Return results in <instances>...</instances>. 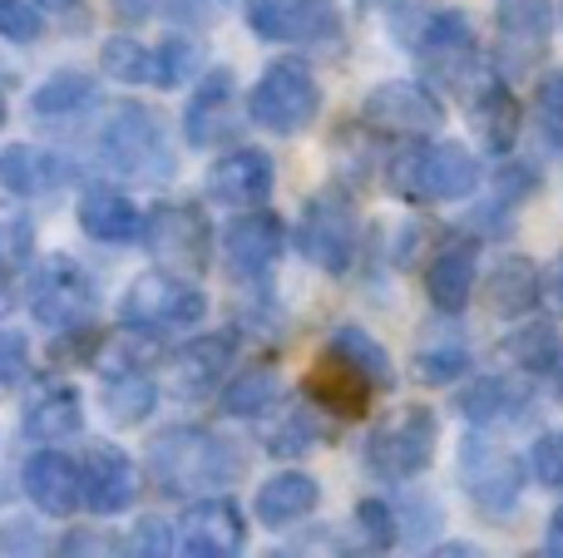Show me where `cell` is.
Masks as SVG:
<instances>
[{"mask_svg":"<svg viewBox=\"0 0 563 558\" xmlns=\"http://www.w3.org/2000/svg\"><path fill=\"white\" fill-rule=\"evenodd\" d=\"M479 158L455 138L426 144V134H416L386 164V188L400 203H460L479 188Z\"/></svg>","mask_w":563,"mask_h":558,"instance_id":"1","label":"cell"},{"mask_svg":"<svg viewBox=\"0 0 563 558\" xmlns=\"http://www.w3.org/2000/svg\"><path fill=\"white\" fill-rule=\"evenodd\" d=\"M148 470L168 494H218L243 475V450L198 425H174L148 445Z\"/></svg>","mask_w":563,"mask_h":558,"instance_id":"2","label":"cell"},{"mask_svg":"<svg viewBox=\"0 0 563 558\" xmlns=\"http://www.w3.org/2000/svg\"><path fill=\"white\" fill-rule=\"evenodd\" d=\"M390 35L406 55H416L426 69H435L440 79H455V85L479 65L475 20L455 5H426V0L396 5L390 10Z\"/></svg>","mask_w":563,"mask_h":558,"instance_id":"3","label":"cell"},{"mask_svg":"<svg viewBox=\"0 0 563 558\" xmlns=\"http://www.w3.org/2000/svg\"><path fill=\"white\" fill-rule=\"evenodd\" d=\"M455 480L465 490V500L475 504L479 514H495V520H509L525 500L529 484V460L495 431V425H475V431L460 440L455 455Z\"/></svg>","mask_w":563,"mask_h":558,"instance_id":"4","label":"cell"},{"mask_svg":"<svg viewBox=\"0 0 563 558\" xmlns=\"http://www.w3.org/2000/svg\"><path fill=\"white\" fill-rule=\"evenodd\" d=\"M435 450H440L435 411L420 405V401H410V405H390L386 415L371 421L361 460H366V475H376V480L410 484V480H420V475L430 470Z\"/></svg>","mask_w":563,"mask_h":558,"instance_id":"5","label":"cell"},{"mask_svg":"<svg viewBox=\"0 0 563 558\" xmlns=\"http://www.w3.org/2000/svg\"><path fill=\"white\" fill-rule=\"evenodd\" d=\"M317 114H321V85L307 59H291V55L273 59L263 69V79L253 85V94H247V119L277 138L307 134L317 124Z\"/></svg>","mask_w":563,"mask_h":558,"instance_id":"6","label":"cell"},{"mask_svg":"<svg viewBox=\"0 0 563 558\" xmlns=\"http://www.w3.org/2000/svg\"><path fill=\"white\" fill-rule=\"evenodd\" d=\"M291 237H297V253L307 257L311 267H321V272H331V277H346L361 253V217L346 193L327 188V193L307 198Z\"/></svg>","mask_w":563,"mask_h":558,"instance_id":"7","label":"cell"},{"mask_svg":"<svg viewBox=\"0 0 563 558\" xmlns=\"http://www.w3.org/2000/svg\"><path fill=\"white\" fill-rule=\"evenodd\" d=\"M99 154L114 174L139 178V183H164L174 174V148L164 138V124L144 104H119L99 134Z\"/></svg>","mask_w":563,"mask_h":558,"instance_id":"8","label":"cell"},{"mask_svg":"<svg viewBox=\"0 0 563 558\" xmlns=\"http://www.w3.org/2000/svg\"><path fill=\"white\" fill-rule=\"evenodd\" d=\"M208 297L194 287V277L178 272H144L124 292V322L144 336L158 332H184V326L203 322Z\"/></svg>","mask_w":563,"mask_h":558,"instance_id":"9","label":"cell"},{"mask_svg":"<svg viewBox=\"0 0 563 558\" xmlns=\"http://www.w3.org/2000/svg\"><path fill=\"white\" fill-rule=\"evenodd\" d=\"M144 243L164 272L198 277V272H208V257H213V227H208L203 208L164 203V208H154V217L144 223Z\"/></svg>","mask_w":563,"mask_h":558,"instance_id":"10","label":"cell"},{"mask_svg":"<svg viewBox=\"0 0 563 558\" xmlns=\"http://www.w3.org/2000/svg\"><path fill=\"white\" fill-rule=\"evenodd\" d=\"M30 312L49 332H75L95 316V282L75 257H45L30 277Z\"/></svg>","mask_w":563,"mask_h":558,"instance_id":"11","label":"cell"},{"mask_svg":"<svg viewBox=\"0 0 563 558\" xmlns=\"http://www.w3.org/2000/svg\"><path fill=\"white\" fill-rule=\"evenodd\" d=\"M460 89H465L470 129H475L479 148L495 154V158L515 154V138H519V129H525V109H519L509 79L499 75V69H479L475 65L465 79H460Z\"/></svg>","mask_w":563,"mask_h":558,"instance_id":"12","label":"cell"},{"mask_svg":"<svg viewBox=\"0 0 563 558\" xmlns=\"http://www.w3.org/2000/svg\"><path fill=\"white\" fill-rule=\"evenodd\" d=\"M554 45V0H495V49L509 75L539 65Z\"/></svg>","mask_w":563,"mask_h":558,"instance_id":"13","label":"cell"},{"mask_svg":"<svg viewBox=\"0 0 563 558\" xmlns=\"http://www.w3.org/2000/svg\"><path fill=\"white\" fill-rule=\"evenodd\" d=\"M361 119H366V129H380V134L416 138V134H435L445 109L420 79H386V85H376L361 99Z\"/></svg>","mask_w":563,"mask_h":558,"instance_id":"14","label":"cell"},{"mask_svg":"<svg viewBox=\"0 0 563 558\" xmlns=\"http://www.w3.org/2000/svg\"><path fill=\"white\" fill-rule=\"evenodd\" d=\"M247 25L257 40L277 45H327L341 35V20L327 0H247Z\"/></svg>","mask_w":563,"mask_h":558,"instance_id":"15","label":"cell"},{"mask_svg":"<svg viewBox=\"0 0 563 558\" xmlns=\"http://www.w3.org/2000/svg\"><path fill=\"white\" fill-rule=\"evenodd\" d=\"M243 544H247V520L223 494L198 500L178 524V554L188 558H233L243 554Z\"/></svg>","mask_w":563,"mask_h":558,"instance_id":"16","label":"cell"},{"mask_svg":"<svg viewBox=\"0 0 563 558\" xmlns=\"http://www.w3.org/2000/svg\"><path fill=\"white\" fill-rule=\"evenodd\" d=\"M282 253H287V223H282L277 213H257V208H247V213H238L223 233L228 267H233L238 277H253V282L273 272Z\"/></svg>","mask_w":563,"mask_h":558,"instance_id":"17","label":"cell"},{"mask_svg":"<svg viewBox=\"0 0 563 558\" xmlns=\"http://www.w3.org/2000/svg\"><path fill=\"white\" fill-rule=\"evenodd\" d=\"M475 282H479V237L465 233V237H445L435 247V257L426 263V297L435 312H465L470 297H475Z\"/></svg>","mask_w":563,"mask_h":558,"instance_id":"18","label":"cell"},{"mask_svg":"<svg viewBox=\"0 0 563 558\" xmlns=\"http://www.w3.org/2000/svg\"><path fill=\"white\" fill-rule=\"evenodd\" d=\"M184 129H188V144H198V148L228 144V138L243 129V109H238L233 69H208L203 85H198L194 99H188Z\"/></svg>","mask_w":563,"mask_h":558,"instance_id":"19","label":"cell"},{"mask_svg":"<svg viewBox=\"0 0 563 558\" xmlns=\"http://www.w3.org/2000/svg\"><path fill=\"white\" fill-rule=\"evenodd\" d=\"M301 391H307V401L317 405V411H327L331 421H361V415L371 411L376 386H371L351 361H341L336 351L321 346V361L311 366V376L301 381Z\"/></svg>","mask_w":563,"mask_h":558,"instance_id":"20","label":"cell"},{"mask_svg":"<svg viewBox=\"0 0 563 558\" xmlns=\"http://www.w3.org/2000/svg\"><path fill=\"white\" fill-rule=\"evenodd\" d=\"M273 183H277V174H273V158H267L263 148H228V154L218 158V164L208 168V178H203L208 198L223 203V208L267 203Z\"/></svg>","mask_w":563,"mask_h":558,"instance_id":"21","label":"cell"},{"mask_svg":"<svg viewBox=\"0 0 563 558\" xmlns=\"http://www.w3.org/2000/svg\"><path fill=\"white\" fill-rule=\"evenodd\" d=\"M410 371L426 386H450L470 371V336L455 312H440L435 322L420 332L416 351H410Z\"/></svg>","mask_w":563,"mask_h":558,"instance_id":"22","label":"cell"},{"mask_svg":"<svg viewBox=\"0 0 563 558\" xmlns=\"http://www.w3.org/2000/svg\"><path fill=\"white\" fill-rule=\"evenodd\" d=\"M233 332H213V336H194L188 346H178L168 361V386L174 395H208L223 386L228 366H233Z\"/></svg>","mask_w":563,"mask_h":558,"instance_id":"23","label":"cell"},{"mask_svg":"<svg viewBox=\"0 0 563 558\" xmlns=\"http://www.w3.org/2000/svg\"><path fill=\"white\" fill-rule=\"evenodd\" d=\"M79 480H85V504L99 514L129 510L139 494L134 460H129L124 450H114V445H95V450L85 455V465H79Z\"/></svg>","mask_w":563,"mask_h":558,"instance_id":"24","label":"cell"},{"mask_svg":"<svg viewBox=\"0 0 563 558\" xmlns=\"http://www.w3.org/2000/svg\"><path fill=\"white\" fill-rule=\"evenodd\" d=\"M25 494L35 500L40 514H55V520H65V514H75L79 500H85L79 465L69 460V455H59V450L30 455V465H25Z\"/></svg>","mask_w":563,"mask_h":558,"instance_id":"25","label":"cell"},{"mask_svg":"<svg viewBox=\"0 0 563 558\" xmlns=\"http://www.w3.org/2000/svg\"><path fill=\"white\" fill-rule=\"evenodd\" d=\"M317 504H321V484L307 470H282L257 490L253 514L263 529H297V524H307L317 514Z\"/></svg>","mask_w":563,"mask_h":558,"instance_id":"26","label":"cell"},{"mask_svg":"<svg viewBox=\"0 0 563 558\" xmlns=\"http://www.w3.org/2000/svg\"><path fill=\"white\" fill-rule=\"evenodd\" d=\"M79 227H85L95 243L124 247V243H134V237H144V213H139L119 188L95 183V188H85V198H79Z\"/></svg>","mask_w":563,"mask_h":558,"instance_id":"27","label":"cell"},{"mask_svg":"<svg viewBox=\"0 0 563 558\" xmlns=\"http://www.w3.org/2000/svg\"><path fill=\"white\" fill-rule=\"evenodd\" d=\"M485 302L495 316H529L539 302V267L525 253H505L485 277Z\"/></svg>","mask_w":563,"mask_h":558,"instance_id":"28","label":"cell"},{"mask_svg":"<svg viewBox=\"0 0 563 558\" xmlns=\"http://www.w3.org/2000/svg\"><path fill=\"white\" fill-rule=\"evenodd\" d=\"M455 405L470 425H505V421H515V415H525L529 391L515 376H479V381H470L465 391H460Z\"/></svg>","mask_w":563,"mask_h":558,"instance_id":"29","label":"cell"},{"mask_svg":"<svg viewBox=\"0 0 563 558\" xmlns=\"http://www.w3.org/2000/svg\"><path fill=\"white\" fill-rule=\"evenodd\" d=\"M85 411H79V395L59 381H45L25 395V435L30 440H65L79 431Z\"/></svg>","mask_w":563,"mask_h":558,"instance_id":"30","label":"cell"},{"mask_svg":"<svg viewBox=\"0 0 563 558\" xmlns=\"http://www.w3.org/2000/svg\"><path fill=\"white\" fill-rule=\"evenodd\" d=\"M99 99V85L89 75H75V69H59V75H49L45 85L30 94V109H35L40 119H65V114H85V109H95Z\"/></svg>","mask_w":563,"mask_h":558,"instance_id":"31","label":"cell"},{"mask_svg":"<svg viewBox=\"0 0 563 558\" xmlns=\"http://www.w3.org/2000/svg\"><path fill=\"white\" fill-rule=\"evenodd\" d=\"M327 351H336L341 361H351L371 386H376V391H390V386H396V371H390L386 346H380L371 332H361V326H341V332H331Z\"/></svg>","mask_w":563,"mask_h":558,"instance_id":"32","label":"cell"},{"mask_svg":"<svg viewBox=\"0 0 563 558\" xmlns=\"http://www.w3.org/2000/svg\"><path fill=\"white\" fill-rule=\"evenodd\" d=\"M277 395H282V381H277L273 366H253V371H243V376L228 381L223 411L238 415V421H257V415H267L277 405Z\"/></svg>","mask_w":563,"mask_h":558,"instance_id":"33","label":"cell"},{"mask_svg":"<svg viewBox=\"0 0 563 558\" xmlns=\"http://www.w3.org/2000/svg\"><path fill=\"white\" fill-rule=\"evenodd\" d=\"M154 405H158V386L148 381L144 371H114V376H109V391H104L109 421L139 425V421H148V415H154Z\"/></svg>","mask_w":563,"mask_h":558,"instance_id":"34","label":"cell"},{"mask_svg":"<svg viewBox=\"0 0 563 558\" xmlns=\"http://www.w3.org/2000/svg\"><path fill=\"white\" fill-rule=\"evenodd\" d=\"M559 346L563 342H559V332L549 322H525L519 332L505 336V346H499V351H505L525 376H549V366L559 361Z\"/></svg>","mask_w":563,"mask_h":558,"instance_id":"35","label":"cell"},{"mask_svg":"<svg viewBox=\"0 0 563 558\" xmlns=\"http://www.w3.org/2000/svg\"><path fill=\"white\" fill-rule=\"evenodd\" d=\"M55 178H59L55 158L40 154V148H10V154L0 158V183H5L10 193H45Z\"/></svg>","mask_w":563,"mask_h":558,"instance_id":"36","label":"cell"},{"mask_svg":"<svg viewBox=\"0 0 563 558\" xmlns=\"http://www.w3.org/2000/svg\"><path fill=\"white\" fill-rule=\"evenodd\" d=\"M351 529H356V549L361 554H390L400 539V524H396V510L386 500H361L351 510Z\"/></svg>","mask_w":563,"mask_h":558,"instance_id":"37","label":"cell"},{"mask_svg":"<svg viewBox=\"0 0 563 558\" xmlns=\"http://www.w3.org/2000/svg\"><path fill=\"white\" fill-rule=\"evenodd\" d=\"M198 65H203V45H198L194 35H168L164 45L154 49V85L158 89L188 85V79L198 75Z\"/></svg>","mask_w":563,"mask_h":558,"instance_id":"38","label":"cell"},{"mask_svg":"<svg viewBox=\"0 0 563 558\" xmlns=\"http://www.w3.org/2000/svg\"><path fill=\"white\" fill-rule=\"evenodd\" d=\"M99 59H104V69L114 79H124V85H154V49L139 45V40L114 35Z\"/></svg>","mask_w":563,"mask_h":558,"instance_id":"39","label":"cell"},{"mask_svg":"<svg viewBox=\"0 0 563 558\" xmlns=\"http://www.w3.org/2000/svg\"><path fill=\"white\" fill-rule=\"evenodd\" d=\"M317 431H321V421L311 411H291V415H282L277 421V431H273V440L267 445H273V455H307L311 445L321 440Z\"/></svg>","mask_w":563,"mask_h":558,"instance_id":"40","label":"cell"},{"mask_svg":"<svg viewBox=\"0 0 563 558\" xmlns=\"http://www.w3.org/2000/svg\"><path fill=\"white\" fill-rule=\"evenodd\" d=\"M529 475H534L544 490L563 494V431H544L529 450Z\"/></svg>","mask_w":563,"mask_h":558,"instance_id":"41","label":"cell"},{"mask_svg":"<svg viewBox=\"0 0 563 558\" xmlns=\"http://www.w3.org/2000/svg\"><path fill=\"white\" fill-rule=\"evenodd\" d=\"M534 119H539V134H544L554 148H563V69H559V75H549L544 85H539Z\"/></svg>","mask_w":563,"mask_h":558,"instance_id":"42","label":"cell"},{"mask_svg":"<svg viewBox=\"0 0 563 558\" xmlns=\"http://www.w3.org/2000/svg\"><path fill=\"white\" fill-rule=\"evenodd\" d=\"M25 257H30V223L15 208H0V272L20 267Z\"/></svg>","mask_w":563,"mask_h":558,"instance_id":"43","label":"cell"},{"mask_svg":"<svg viewBox=\"0 0 563 558\" xmlns=\"http://www.w3.org/2000/svg\"><path fill=\"white\" fill-rule=\"evenodd\" d=\"M0 40H15V45L40 40V10L30 0H0Z\"/></svg>","mask_w":563,"mask_h":558,"instance_id":"44","label":"cell"},{"mask_svg":"<svg viewBox=\"0 0 563 558\" xmlns=\"http://www.w3.org/2000/svg\"><path fill=\"white\" fill-rule=\"evenodd\" d=\"M129 554H178V539L164 520H139V529L129 534Z\"/></svg>","mask_w":563,"mask_h":558,"instance_id":"45","label":"cell"},{"mask_svg":"<svg viewBox=\"0 0 563 558\" xmlns=\"http://www.w3.org/2000/svg\"><path fill=\"white\" fill-rule=\"evenodd\" d=\"M30 371V351L20 332H0V386H20Z\"/></svg>","mask_w":563,"mask_h":558,"instance_id":"46","label":"cell"},{"mask_svg":"<svg viewBox=\"0 0 563 558\" xmlns=\"http://www.w3.org/2000/svg\"><path fill=\"white\" fill-rule=\"evenodd\" d=\"M544 554L549 558H563V504L549 514V529H544Z\"/></svg>","mask_w":563,"mask_h":558,"instance_id":"47","label":"cell"},{"mask_svg":"<svg viewBox=\"0 0 563 558\" xmlns=\"http://www.w3.org/2000/svg\"><path fill=\"white\" fill-rule=\"evenodd\" d=\"M430 554H435V558H450V554H455V558H470V554H475V544L450 539V544H440V549H430Z\"/></svg>","mask_w":563,"mask_h":558,"instance_id":"48","label":"cell"},{"mask_svg":"<svg viewBox=\"0 0 563 558\" xmlns=\"http://www.w3.org/2000/svg\"><path fill=\"white\" fill-rule=\"evenodd\" d=\"M549 381H554V395L563 401V346H559V361L549 366Z\"/></svg>","mask_w":563,"mask_h":558,"instance_id":"49","label":"cell"},{"mask_svg":"<svg viewBox=\"0 0 563 558\" xmlns=\"http://www.w3.org/2000/svg\"><path fill=\"white\" fill-rule=\"evenodd\" d=\"M554 302L563 306V257H559V263H554Z\"/></svg>","mask_w":563,"mask_h":558,"instance_id":"50","label":"cell"},{"mask_svg":"<svg viewBox=\"0 0 563 558\" xmlns=\"http://www.w3.org/2000/svg\"><path fill=\"white\" fill-rule=\"evenodd\" d=\"M35 5H49V10H65V5H75V0H35Z\"/></svg>","mask_w":563,"mask_h":558,"instance_id":"51","label":"cell"},{"mask_svg":"<svg viewBox=\"0 0 563 558\" xmlns=\"http://www.w3.org/2000/svg\"><path fill=\"white\" fill-rule=\"evenodd\" d=\"M0 124H5V94H0Z\"/></svg>","mask_w":563,"mask_h":558,"instance_id":"52","label":"cell"}]
</instances>
